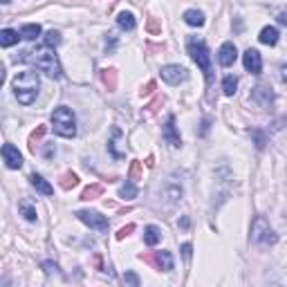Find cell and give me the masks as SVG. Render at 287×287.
Returning <instances> with one entry per match:
<instances>
[{
    "label": "cell",
    "mask_w": 287,
    "mask_h": 287,
    "mask_svg": "<svg viewBox=\"0 0 287 287\" xmlns=\"http://www.w3.org/2000/svg\"><path fill=\"white\" fill-rule=\"evenodd\" d=\"M20 38V32H14V30H3L0 32V45L3 47H11V45H16Z\"/></svg>",
    "instance_id": "cell-23"
},
{
    "label": "cell",
    "mask_w": 287,
    "mask_h": 287,
    "mask_svg": "<svg viewBox=\"0 0 287 287\" xmlns=\"http://www.w3.org/2000/svg\"><path fill=\"white\" fill-rule=\"evenodd\" d=\"M137 187H135V182L133 179H126V184L119 189V198H123V200H135L137 198Z\"/></svg>",
    "instance_id": "cell-25"
},
{
    "label": "cell",
    "mask_w": 287,
    "mask_h": 287,
    "mask_svg": "<svg viewBox=\"0 0 287 287\" xmlns=\"http://www.w3.org/2000/svg\"><path fill=\"white\" fill-rule=\"evenodd\" d=\"M52 128L56 135H61V137H74L76 135V117L72 108H67V106H59L54 112H52Z\"/></svg>",
    "instance_id": "cell-4"
},
{
    "label": "cell",
    "mask_w": 287,
    "mask_h": 287,
    "mask_svg": "<svg viewBox=\"0 0 287 287\" xmlns=\"http://www.w3.org/2000/svg\"><path fill=\"white\" fill-rule=\"evenodd\" d=\"M59 43H61V34L56 32V30H49V32L43 36V45H47V47H52V49H54Z\"/></svg>",
    "instance_id": "cell-28"
},
{
    "label": "cell",
    "mask_w": 287,
    "mask_h": 287,
    "mask_svg": "<svg viewBox=\"0 0 287 287\" xmlns=\"http://www.w3.org/2000/svg\"><path fill=\"white\" fill-rule=\"evenodd\" d=\"M101 193H103V187H101V184H90V187L83 189L81 200H86V202H90V200H97Z\"/></svg>",
    "instance_id": "cell-26"
},
{
    "label": "cell",
    "mask_w": 287,
    "mask_h": 287,
    "mask_svg": "<svg viewBox=\"0 0 287 287\" xmlns=\"http://www.w3.org/2000/svg\"><path fill=\"white\" fill-rule=\"evenodd\" d=\"M30 184L38 191V193H43V195H52V193H54L52 184H49L47 179H43L41 175H36V173H34V175H30Z\"/></svg>",
    "instance_id": "cell-16"
},
{
    "label": "cell",
    "mask_w": 287,
    "mask_h": 287,
    "mask_svg": "<svg viewBox=\"0 0 287 287\" xmlns=\"http://www.w3.org/2000/svg\"><path fill=\"white\" fill-rule=\"evenodd\" d=\"M18 213H20L22 218H25L27 222H36V218H38L36 206H34L30 200H20V202H18Z\"/></svg>",
    "instance_id": "cell-17"
},
{
    "label": "cell",
    "mask_w": 287,
    "mask_h": 287,
    "mask_svg": "<svg viewBox=\"0 0 287 287\" xmlns=\"http://www.w3.org/2000/svg\"><path fill=\"white\" fill-rule=\"evenodd\" d=\"M117 25H119L121 30L131 32V30H135V25H137V20H135V16L131 14V11H121V14L117 16Z\"/></svg>",
    "instance_id": "cell-22"
},
{
    "label": "cell",
    "mask_w": 287,
    "mask_h": 287,
    "mask_svg": "<svg viewBox=\"0 0 287 287\" xmlns=\"http://www.w3.org/2000/svg\"><path fill=\"white\" fill-rule=\"evenodd\" d=\"M16 61L30 63V65L36 67V70L49 74L52 79H61V74H63L61 63H59V56H56L54 49L47 47V45H43V47H34V49H22V52L16 56Z\"/></svg>",
    "instance_id": "cell-1"
},
{
    "label": "cell",
    "mask_w": 287,
    "mask_h": 287,
    "mask_svg": "<svg viewBox=\"0 0 287 287\" xmlns=\"http://www.w3.org/2000/svg\"><path fill=\"white\" fill-rule=\"evenodd\" d=\"M184 22L191 27H202L204 25V14L198 9H187L184 11Z\"/></svg>",
    "instance_id": "cell-18"
},
{
    "label": "cell",
    "mask_w": 287,
    "mask_h": 287,
    "mask_svg": "<svg viewBox=\"0 0 287 287\" xmlns=\"http://www.w3.org/2000/svg\"><path fill=\"white\" fill-rule=\"evenodd\" d=\"M3 160H5V164H7V168H20L22 166V155L14 144L3 146Z\"/></svg>",
    "instance_id": "cell-12"
},
{
    "label": "cell",
    "mask_w": 287,
    "mask_h": 287,
    "mask_svg": "<svg viewBox=\"0 0 287 287\" xmlns=\"http://www.w3.org/2000/svg\"><path fill=\"white\" fill-rule=\"evenodd\" d=\"M162 195L168 200V204L171 206H175L179 200H182V187L179 184H175V182H168L164 189H162Z\"/></svg>",
    "instance_id": "cell-14"
},
{
    "label": "cell",
    "mask_w": 287,
    "mask_h": 287,
    "mask_svg": "<svg viewBox=\"0 0 287 287\" xmlns=\"http://www.w3.org/2000/svg\"><path fill=\"white\" fill-rule=\"evenodd\" d=\"M45 131H47V126H38L36 131L30 135V148H32V150H36V142L45 135Z\"/></svg>",
    "instance_id": "cell-31"
},
{
    "label": "cell",
    "mask_w": 287,
    "mask_h": 287,
    "mask_svg": "<svg viewBox=\"0 0 287 287\" xmlns=\"http://www.w3.org/2000/svg\"><path fill=\"white\" fill-rule=\"evenodd\" d=\"M41 25L38 22H30V25H22L20 27V38H25V41H34V38L41 36Z\"/></svg>",
    "instance_id": "cell-20"
},
{
    "label": "cell",
    "mask_w": 287,
    "mask_h": 287,
    "mask_svg": "<svg viewBox=\"0 0 287 287\" xmlns=\"http://www.w3.org/2000/svg\"><path fill=\"white\" fill-rule=\"evenodd\" d=\"M278 22H280V25H287V14H285V11H280V14H278Z\"/></svg>",
    "instance_id": "cell-38"
},
{
    "label": "cell",
    "mask_w": 287,
    "mask_h": 287,
    "mask_svg": "<svg viewBox=\"0 0 287 287\" xmlns=\"http://www.w3.org/2000/svg\"><path fill=\"white\" fill-rule=\"evenodd\" d=\"M119 142H121V131H119V128H112V139L108 142V150L112 153V157H117V160H121V157H123V153L117 148Z\"/></svg>",
    "instance_id": "cell-21"
},
{
    "label": "cell",
    "mask_w": 287,
    "mask_h": 287,
    "mask_svg": "<svg viewBox=\"0 0 287 287\" xmlns=\"http://www.w3.org/2000/svg\"><path fill=\"white\" fill-rule=\"evenodd\" d=\"M236 59H238V49H236L233 43H222L220 45V52H218V61H220V65L229 67L236 63Z\"/></svg>",
    "instance_id": "cell-13"
},
{
    "label": "cell",
    "mask_w": 287,
    "mask_h": 287,
    "mask_svg": "<svg viewBox=\"0 0 287 287\" xmlns=\"http://www.w3.org/2000/svg\"><path fill=\"white\" fill-rule=\"evenodd\" d=\"M251 137H254V142H256V148H258V150L265 148V144H267V135H265V133L258 131V128H254V131H251Z\"/></svg>",
    "instance_id": "cell-30"
},
{
    "label": "cell",
    "mask_w": 287,
    "mask_h": 287,
    "mask_svg": "<svg viewBox=\"0 0 287 287\" xmlns=\"http://www.w3.org/2000/svg\"><path fill=\"white\" fill-rule=\"evenodd\" d=\"M14 86V94L18 99V103L22 106H32L38 97V88H41V79H38L36 72L32 70H25V72H18L11 81Z\"/></svg>",
    "instance_id": "cell-2"
},
{
    "label": "cell",
    "mask_w": 287,
    "mask_h": 287,
    "mask_svg": "<svg viewBox=\"0 0 287 287\" xmlns=\"http://www.w3.org/2000/svg\"><path fill=\"white\" fill-rule=\"evenodd\" d=\"M251 243L260 245V247H269L278 243V236L274 233V229L267 224V220L263 216H258L254 224H251Z\"/></svg>",
    "instance_id": "cell-5"
},
{
    "label": "cell",
    "mask_w": 287,
    "mask_h": 287,
    "mask_svg": "<svg viewBox=\"0 0 287 287\" xmlns=\"http://www.w3.org/2000/svg\"><path fill=\"white\" fill-rule=\"evenodd\" d=\"M191 254H193V247H191V243H184V245H182V256L189 260Z\"/></svg>",
    "instance_id": "cell-37"
},
{
    "label": "cell",
    "mask_w": 287,
    "mask_h": 287,
    "mask_svg": "<svg viewBox=\"0 0 287 287\" xmlns=\"http://www.w3.org/2000/svg\"><path fill=\"white\" fill-rule=\"evenodd\" d=\"M160 240H162V231L155 227V224H148V227L144 229V243L148 247H155Z\"/></svg>",
    "instance_id": "cell-19"
},
{
    "label": "cell",
    "mask_w": 287,
    "mask_h": 287,
    "mask_svg": "<svg viewBox=\"0 0 287 287\" xmlns=\"http://www.w3.org/2000/svg\"><path fill=\"white\" fill-rule=\"evenodd\" d=\"M187 49H189L191 59H193L195 63L200 65V70L204 72L206 83L211 86V83H213V65H211V54H209V49H206L204 41L198 38V36H191L187 41Z\"/></svg>",
    "instance_id": "cell-3"
},
{
    "label": "cell",
    "mask_w": 287,
    "mask_h": 287,
    "mask_svg": "<svg viewBox=\"0 0 287 287\" xmlns=\"http://www.w3.org/2000/svg\"><path fill=\"white\" fill-rule=\"evenodd\" d=\"M160 74H162V79H164L166 83H171V86H177V83H182V81H187L189 79V72L184 70L182 65H164L160 70Z\"/></svg>",
    "instance_id": "cell-8"
},
{
    "label": "cell",
    "mask_w": 287,
    "mask_h": 287,
    "mask_svg": "<svg viewBox=\"0 0 287 287\" xmlns=\"http://www.w3.org/2000/svg\"><path fill=\"white\" fill-rule=\"evenodd\" d=\"M280 79L287 83V65H280Z\"/></svg>",
    "instance_id": "cell-39"
},
{
    "label": "cell",
    "mask_w": 287,
    "mask_h": 287,
    "mask_svg": "<svg viewBox=\"0 0 287 287\" xmlns=\"http://www.w3.org/2000/svg\"><path fill=\"white\" fill-rule=\"evenodd\" d=\"M128 179H133V182L142 179V162H133V164H131V173H128Z\"/></svg>",
    "instance_id": "cell-32"
},
{
    "label": "cell",
    "mask_w": 287,
    "mask_h": 287,
    "mask_svg": "<svg viewBox=\"0 0 287 287\" xmlns=\"http://www.w3.org/2000/svg\"><path fill=\"white\" fill-rule=\"evenodd\" d=\"M146 30H148V34H160V32H162L160 20H157V18H150L148 25H146Z\"/></svg>",
    "instance_id": "cell-34"
},
{
    "label": "cell",
    "mask_w": 287,
    "mask_h": 287,
    "mask_svg": "<svg viewBox=\"0 0 287 287\" xmlns=\"http://www.w3.org/2000/svg\"><path fill=\"white\" fill-rule=\"evenodd\" d=\"M76 184H79V177H76V173H65V175L61 177V189H65V191L74 189Z\"/></svg>",
    "instance_id": "cell-29"
},
{
    "label": "cell",
    "mask_w": 287,
    "mask_h": 287,
    "mask_svg": "<svg viewBox=\"0 0 287 287\" xmlns=\"http://www.w3.org/2000/svg\"><path fill=\"white\" fill-rule=\"evenodd\" d=\"M243 63H245V70L251 72V74H260L263 70V59H260V52L258 49H247L243 54Z\"/></svg>",
    "instance_id": "cell-11"
},
{
    "label": "cell",
    "mask_w": 287,
    "mask_h": 287,
    "mask_svg": "<svg viewBox=\"0 0 287 287\" xmlns=\"http://www.w3.org/2000/svg\"><path fill=\"white\" fill-rule=\"evenodd\" d=\"M153 90H155V81H148V83H146V88H142V97L153 94Z\"/></svg>",
    "instance_id": "cell-36"
},
{
    "label": "cell",
    "mask_w": 287,
    "mask_h": 287,
    "mask_svg": "<svg viewBox=\"0 0 287 287\" xmlns=\"http://www.w3.org/2000/svg\"><path fill=\"white\" fill-rule=\"evenodd\" d=\"M0 3H3V5H7V3H9V0H0Z\"/></svg>",
    "instance_id": "cell-40"
},
{
    "label": "cell",
    "mask_w": 287,
    "mask_h": 287,
    "mask_svg": "<svg viewBox=\"0 0 287 287\" xmlns=\"http://www.w3.org/2000/svg\"><path fill=\"white\" fill-rule=\"evenodd\" d=\"M236 88H238V79H236L233 74H227V76L222 79V92H224V97H233Z\"/></svg>",
    "instance_id": "cell-24"
},
{
    "label": "cell",
    "mask_w": 287,
    "mask_h": 287,
    "mask_svg": "<svg viewBox=\"0 0 287 287\" xmlns=\"http://www.w3.org/2000/svg\"><path fill=\"white\" fill-rule=\"evenodd\" d=\"M123 283L126 285H133V287H139V283H142V280H139V276L135 272H126L123 274Z\"/></svg>",
    "instance_id": "cell-33"
},
{
    "label": "cell",
    "mask_w": 287,
    "mask_h": 287,
    "mask_svg": "<svg viewBox=\"0 0 287 287\" xmlns=\"http://www.w3.org/2000/svg\"><path fill=\"white\" fill-rule=\"evenodd\" d=\"M139 258H142L144 263H148V265H153L155 269H160V272H173V267H175V263H173V254H171V251H157L155 256L142 254Z\"/></svg>",
    "instance_id": "cell-7"
},
{
    "label": "cell",
    "mask_w": 287,
    "mask_h": 287,
    "mask_svg": "<svg viewBox=\"0 0 287 287\" xmlns=\"http://www.w3.org/2000/svg\"><path fill=\"white\" fill-rule=\"evenodd\" d=\"M101 79H103V83H106V88H108V92H115V88H117V70L108 67V70L101 72Z\"/></svg>",
    "instance_id": "cell-27"
},
{
    "label": "cell",
    "mask_w": 287,
    "mask_h": 287,
    "mask_svg": "<svg viewBox=\"0 0 287 287\" xmlns=\"http://www.w3.org/2000/svg\"><path fill=\"white\" fill-rule=\"evenodd\" d=\"M133 231H135V224H126V227L119 229V233H117V240H123L126 236H131Z\"/></svg>",
    "instance_id": "cell-35"
},
{
    "label": "cell",
    "mask_w": 287,
    "mask_h": 287,
    "mask_svg": "<svg viewBox=\"0 0 287 287\" xmlns=\"http://www.w3.org/2000/svg\"><path fill=\"white\" fill-rule=\"evenodd\" d=\"M258 41H260L263 45H276L278 43V30L276 27H272V25H267V27H263L260 30V36H258Z\"/></svg>",
    "instance_id": "cell-15"
},
{
    "label": "cell",
    "mask_w": 287,
    "mask_h": 287,
    "mask_svg": "<svg viewBox=\"0 0 287 287\" xmlns=\"http://www.w3.org/2000/svg\"><path fill=\"white\" fill-rule=\"evenodd\" d=\"M162 137H164L166 144H171L173 148H179V146H182V137H179V133L175 128V115H168L166 126H164V131H162Z\"/></svg>",
    "instance_id": "cell-10"
},
{
    "label": "cell",
    "mask_w": 287,
    "mask_h": 287,
    "mask_svg": "<svg viewBox=\"0 0 287 287\" xmlns=\"http://www.w3.org/2000/svg\"><path fill=\"white\" fill-rule=\"evenodd\" d=\"M251 99H254L260 108H269V106L274 103V92L269 86H265V83H258V86L251 90Z\"/></svg>",
    "instance_id": "cell-9"
},
{
    "label": "cell",
    "mask_w": 287,
    "mask_h": 287,
    "mask_svg": "<svg viewBox=\"0 0 287 287\" xmlns=\"http://www.w3.org/2000/svg\"><path fill=\"white\" fill-rule=\"evenodd\" d=\"M76 218H79V220H81L83 224H88L90 229H94V231L108 233L110 222H108V218L101 216L99 211H76Z\"/></svg>",
    "instance_id": "cell-6"
}]
</instances>
